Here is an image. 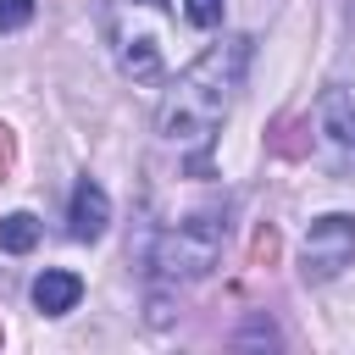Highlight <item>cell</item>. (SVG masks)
<instances>
[{
    "label": "cell",
    "mask_w": 355,
    "mask_h": 355,
    "mask_svg": "<svg viewBox=\"0 0 355 355\" xmlns=\"http://www.w3.org/2000/svg\"><path fill=\"white\" fill-rule=\"evenodd\" d=\"M244 67H250V39H222V44H211L200 61H189V67L178 72V83L166 89V100H161V116H155L161 139L178 144V150H189V155L200 161V155L211 150L216 128L227 122L233 100H239Z\"/></svg>",
    "instance_id": "cell-1"
},
{
    "label": "cell",
    "mask_w": 355,
    "mask_h": 355,
    "mask_svg": "<svg viewBox=\"0 0 355 355\" xmlns=\"http://www.w3.org/2000/svg\"><path fill=\"white\" fill-rule=\"evenodd\" d=\"M222 239H227V205H205L183 222H172L161 239H155V277L161 283H194L216 266L222 255Z\"/></svg>",
    "instance_id": "cell-2"
},
{
    "label": "cell",
    "mask_w": 355,
    "mask_h": 355,
    "mask_svg": "<svg viewBox=\"0 0 355 355\" xmlns=\"http://www.w3.org/2000/svg\"><path fill=\"white\" fill-rule=\"evenodd\" d=\"M166 17L172 0H116L111 6V39H116V67L139 83L166 72Z\"/></svg>",
    "instance_id": "cell-3"
},
{
    "label": "cell",
    "mask_w": 355,
    "mask_h": 355,
    "mask_svg": "<svg viewBox=\"0 0 355 355\" xmlns=\"http://www.w3.org/2000/svg\"><path fill=\"white\" fill-rule=\"evenodd\" d=\"M349 261H355V216H349V211L316 216V222L305 227V255H300L305 283H333Z\"/></svg>",
    "instance_id": "cell-4"
},
{
    "label": "cell",
    "mask_w": 355,
    "mask_h": 355,
    "mask_svg": "<svg viewBox=\"0 0 355 355\" xmlns=\"http://www.w3.org/2000/svg\"><path fill=\"white\" fill-rule=\"evenodd\" d=\"M316 155L333 178H355V94L333 89L316 105Z\"/></svg>",
    "instance_id": "cell-5"
},
{
    "label": "cell",
    "mask_w": 355,
    "mask_h": 355,
    "mask_svg": "<svg viewBox=\"0 0 355 355\" xmlns=\"http://www.w3.org/2000/svg\"><path fill=\"white\" fill-rule=\"evenodd\" d=\"M105 227H111V194H105L94 178H83V183L72 189V205H67V233H72L78 244H94Z\"/></svg>",
    "instance_id": "cell-6"
},
{
    "label": "cell",
    "mask_w": 355,
    "mask_h": 355,
    "mask_svg": "<svg viewBox=\"0 0 355 355\" xmlns=\"http://www.w3.org/2000/svg\"><path fill=\"white\" fill-rule=\"evenodd\" d=\"M78 300H83V277H78V272L50 266V272L33 277V305H39V316H67Z\"/></svg>",
    "instance_id": "cell-7"
},
{
    "label": "cell",
    "mask_w": 355,
    "mask_h": 355,
    "mask_svg": "<svg viewBox=\"0 0 355 355\" xmlns=\"http://www.w3.org/2000/svg\"><path fill=\"white\" fill-rule=\"evenodd\" d=\"M33 244H39V216H33V211H11V216H0V250L28 255Z\"/></svg>",
    "instance_id": "cell-8"
},
{
    "label": "cell",
    "mask_w": 355,
    "mask_h": 355,
    "mask_svg": "<svg viewBox=\"0 0 355 355\" xmlns=\"http://www.w3.org/2000/svg\"><path fill=\"white\" fill-rule=\"evenodd\" d=\"M33 22V0H0V33H17Z\"/></svg>",
    "instance_id": "cell-9"
},
{
    "label": "cell",
    "mask_w": 355,
    "mask_h": 355,
    "mask_svg": "<svg viewBox=\"0 0 355 355\" xmlns=\"http://www.w3.org/2000/svg\"><path fill=\"white\" fill-rule=\"evenodd\" d=\"M222 6H227V0H183V11H189L194 28H216V22H222Z\"/></svg>",
    "instance_id": "cell-10"
},
{
    "label": "cell",
    "mask_w": 355,
    "mask_h": 355,
    "mask_svg": "<svg viewBox=\"0 0 355 355\" xmlns=\"http://www.w3.org/2000/svg\"><path fill=\"white\" fill-rule=\"evenodd\" d=\"M239 344H277V327H272V322H261V316H255V322H250V327H244V333H239Z\"/></svg>",
    "instance_id": "cell-11"
},
{
    "label": "cell",
    "mask_w": 355,
    "mask_h": 355,
    "mask_svg": "<svg viewBox=\"0 0 355 355\" xmlns=\"http://www.w3.org/2000/svg\"><path fill=\"white\" fill-rule=\"evenodd\" d=\"M11 166H17V139H11V128L0 122V183L11 178Z\"/></svg>",
    "instance_id": "cell-12"
},
{
    "label": "cell",
    "mask_w": 355,
    "mask_h": 355,
    "mask_svg": "<svg viewBox=\"0 0 355 355\" xmlns=\"http://www.w3.org/2000/svg\"><path fill=\"white\" fill-rule=\"evenodd\" d=\"M272 255H277V233L261 227V233H255V261H272Z\"/></svg>",
    "instance_id": "cell-13"
}]
</instances>
